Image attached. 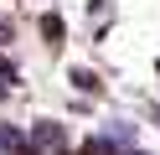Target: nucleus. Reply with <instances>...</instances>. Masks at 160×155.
<instances>
[{"label": "nucleus", "mask_w": 160, "mask_h": 155, "mask_svg": "<svg viewBox=\"0 0 160 155\" xmlns=\"http://www.w3.org/2000/svg\"><path fill=\"white\" fill-rule=\"evenodd\" d=\"M67 145V129L57 119H36L31 124V150H62Z\"/></svg>", "instance_id": "f257e3e1"}, {"label": "nucleus", "mask_w": 160, "mask_h": 155, "mask_svg": "<svg viewBox=\"0 0 160 155\" xmlns=\"http://www.w3.org/2000/svg\"><path fill=\"white\" fill-rule=\"evenodd\" d=\"M42 36L52 41V47H62V36H67V21L57 16V10H47V16H42Z\"/></svg>", "instance_id": "f03ea898"}, {"label": "nucleus", "mask_w": 160, "mask_h": 155, "mask_svg": "<svg viewBox=\"0 0 160 155\" xmlns=\"http://www.w3.org/2000/svg\"><path fill=\"white\" fill-rule=\"evenodd\" d=\"M67 78H72V88H78V93H103V83H98V72H93V67H72Z\"/></svg>", "instance_id": "7ed1b4c3"}, {"label": "nucleus", "mask_w": 160, "mask_h": 155, "mask_svg": "<svg viewBox=\"0 0 160 155\" xmlns=\"http://www.w3.org/2000/svg\"><path fill=\"white\" fill-rule=\"evenodd\" d=\"M78 155H124V150H119V145L108 140V134H98V140H88V145H83Z\"/></svg>", "instance_id": "20e7f679"}, {"label": "nucleus", "mask_w": 160, "mask_h": 155, "mask_svg": "<svg viewBox=\"0 0 160 155\" xmlns=\"http://www.w3.org/2000/svg\"><path fill=\"white\" fill-rule=\"evenodd\" d=\"M5 93H11V83H5V78H0V98H5Z\"/></svg>", "instance_id": "39448f33"}, {"label": "nucleus", "mask_w": 160, "mask_h": 155, "mask_svg": "<svg viewBox=\"0 0 160 155\" xmlns=\"http://www.w3.org/2000/svg\"><path fill=\"white\" fill-rule=\"evenodd\" d=\"M150 119H155V124H160V103H155V109H150Z\"/></svg>", "instance_id": "423d86ee"}, {"label": "nucleus", "mask_w": 160, "mask_h": 155, "mask_svg": "<svg viewBox=\"0 0 160 155\" xmlns=\"http://www.w3.org/2000/svg\"><path fill=\"white\" fill-rule=\"evenodd\" d=\"M124 155H150V150H124Z\"/></svg>", "instance_id": "0eeeda50"}]
</instances>
